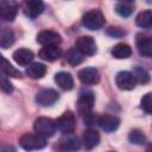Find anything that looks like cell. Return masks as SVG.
Here are the masks:
<instances>
[{
	"label": "cell",
	"instance_id": "cell-1",
	"mask_svg": "<svg viewBox=\"0 0 152 152\" xmlns=\"http://www.w3.org/2000/svg\"><path fill=\"white\" fill-rule=\"evenodd\" d=\"M46 139L37 133H25L19 139V145L25 151H38L46 146Z\"/></svg>",
	"mask_w": 152,
	"mask_h": 152
},
{
	"label": "cell",
	"instance_id": "cell-2",
	"mask_svg": "<svg viewBox=\"0 0 152 152\" xmlns=\"http://www.w3.org/2000/svg\"><path fill=\"white\" fill-rule=\"evenodd\" d=\"M104 21H106L104 15L99 10H90V11L86 12L84 15L82 17L83 26H86V28L91 30V31H96V30L101 28L104 25Z\"/></svg>",
	"mask_w": 152,
	"mask_h": 152
},
{
	"label": "cell",
	"instance_id": "cell-3",
	"mask_svg": "<svg viewBox=\"0 0 152 152\" xmlns=\"http://www.w3.org/2000/svg\"><path fill=\"white\" fill-rule=\"evenodd\" d=\"M33 128L37 134H39L40 137H43L45 139L49 137H52L57 131L55 120L46 118V116H40V118L36 119V121L33 124Z\"/></svg>",
	"mask_w": 152,
	"mask_h": 152
},
{
	"label": "cell",
	"instance_id": "cell-4",
	"mask_svg": "<svg viewBox=\"0 0 152 152\" xmlns=\"http://www.w3.org/2000/svg\"><path fill=\"white\" fill-rule=\"evenodd\" d=\"M55 122H56V128L59 132H62L64 135L72 134L76 128V119L71 110L64 112Z\"/></svg>",
	"mask_w": 152,
	"mask_h": 152
},
{
	"label": "cell",
	"instance_id": "cell-5",
	"mask_svg": "<svg viewBox=\"0 0 152 152\" xmlns=\"http://www.w3.org/2000/svg\"><path fill=\"white\" fill-rule=\"evenodd\" d=\"M76 49L83 56H93L96 53V43L90 36H82L76 40Z\"/></svg>",
	"mask_w": 152,
	"mask_h": 152
},
{
	"label": "cell",
	"instance_id": "cell-6",
	"mask_svg": "<svg viewBox=\"0 0 152 152\" xmlns=\"http://www.w3.org/2000/svg\"><path fill=\"white\" fill-rule=\"evenodd\" d=\"M58 99H59V94L55 89H51V88L42 89L36 95V102L43 107L53 104Z\"/></svg>",
	"mask_w": 152,
	"mask_h": 152
},
{
	"label": "cell",
	"instance_id": "cell-7",
	"mask_svg": "<svg viewBox=\"0 0 152 152\" xmlns=\"http://www.w3.org/2000/svg\"><path fill=\"white\" fill-rule=\"evenodd\" d=\"M94 103H95V96L91 91L81 93L77 100V112L82 115H87L93 109Z\"/></svg>",
	"mask_w": 152,
	"mask_h": 152
},
{
	"label": "cell",
	"instance_id": "cell-8",
	"mask_svg": "<svg viewBox=\"0 0 152 152\" xmlns=\"http://www.w3.org/2000/svg\"><path fill=\"white\" fill-rule=\"evenodd\" d=\"M115 83L121 90H132L134 89L137 81L131 71H120L115 76Z\"/></svg>",
	"mask_w": 152,
	"mask_h": 152
},
{
	"label": "cell",
	"instance_id": "cell-9",
	"mask_svg": "<svg viewBox=\"0 0 152 152\" xmlns=\"http://www.w3.org/2000/svg\"><path fill=\"white\" fill-rule=\"evenodd\" d=\"M78 76V80L83 83V84H96L99 83L100 81V72L94 66H87V68H83L78 71L77 74Z\"/></svg>",
	"mask_w": 152,
	"mask_h": 152
},
{
	"label": "cell",
	"instance_id": "cell-10",
	"mask_svg": "<svg viewBox=\"0 0 152 152\" xmlns=\"http://www.w3.org/2000/svg\"><path fill=\"white\" fill-rule=\"evenodd\" d=\"M61 40H62L61 34L57 33L56 31H51V30H45L37 34V42L44 46L58 45L61 43Z\"/></svg>",
	"mask_w": 152,
	"mask_h": 152
},
{
	"label": "cell",
	"instance_id": "cell-11",
	"mask_svg": "<svg viewBox=\"0 0 152 152\" xmlns=\"http://www.w3.org/2000/svg\"><path fill=\"white\" fill-rule=\"evenodd\" d=\"M18 13V6L13 1H4L0 4V20L13 21Z\"/></svg>",
	"mask_w": 152,
	"mask_h": 152
},
{
	"label": "cell",
	"instance_id": "cell-12",
	"mask_svg": "<svg viewBox=\"0 0 152 152\" xmlns=\"http://www.w3.org/2000/svg\"><path fill=\"white\" fill-rule=\"evenodd\" d=\"M24 13L26 17L34 19L38 15H40L44 11V4L40 0H28L24 2Z\"/></svg>",
	"mask_w": 152,
	"mask_h": 152
},
{
	"label": "cell",
	"instance_id": "cell-13",
	"mask_svg": "<svg viewBox=\"0 0 152 152\" xmlns=\"http://www.w3.org/2000/svg\"><path fill=\"white\" fill-rule=\"evenodd\" d=\"M137 48L140 55L145 57H151L152 56V40L148 36L139 33L137 36Z\"/></svg>",
	"mask_w": 152,
	"mask_h": 152
},
{
	"label": "cell",
	"instance_id": "cell-14",
	"mask_svg": "<svg viewBox=\"0 0 152 152\" xmlns=\"http://www.w3.org/2000/svg\"><path fill=\"white\" fill-rule=\"evenodd\" d=\"M97 124L101 126V128L104 132H114L115 129H118V127L120 125V120L114 115L104 114L102 116H99Z\"/></svg>",
	"mask_w": 152,
	"mask_h": 152
},
{
	"label": "cell",
	"instance_id": "cell-15",
	"mask_svg": "<svg viewBox=\"0 0 152 152\" xmlns=\"http://www.w3.org/2000/svg\"><path fill=\"white\" fill-rule=\"evenodd\" d=\"M62 56V49L58 45L44 46L39 51V57L48 62H53Z\"/></svg>",
	"mask_w": 152,
	"mask_h": 152
},
{
	"label": "cell",
	"instance_id": "cell-16",
	"mask_svg": "<svg viewBox=\"0 0 152 152\" xmlns=\"http://www.w3.org/2000/svg\"><path fill=\"white\" fill-rule=\"evenodd\" d=\"M13 59L21 66L30 65L33 61V52L28 49H18L13 52Z\"/></svg>",
	"mask_w": 152,
	"mask_h": 152
},
{
	"label": "cell",
	"instance_id": "cell-17",
	"mask_svg": "<svg viewBox=\"0 0 152 152\" xmlns=\"http://www.w3.org/2000/svg\"><path fill=\"white\" fill-rule=\"evenodd\" d=\"M55 82L63 90H71L74 88V78L66 71H59L55 75Z\"/></svg>",
	"mask_w": 152,
	"mask_h": 152
},
{
	"label": "cell",
	"instance_id": "cell-18",
	"mask_svg": "<svg viewBox=\"0 0 152 152\" xmlns=\"http://www.w3.org/2000/svg\"><path fill=\"white\" fill-rule=\"evenodd\" d=\"M100 142V134L93 129V128H89V129H86L84 133H83V145L87 150H91L94 147H96Z\"/></svg>",
	"mask_w": 152,
	"mask_h": 152
},
{
	"label": "cell",
	"instance_id": "cell-19",
	"mask_svg": "<svg viewBox=\"0 0 152 152\" xmlns=\"http://www.w3.org/2000/svg\"><path fill=\"white\" fill-rule=\"evenodd\" d=\"M46 74V66L43 63H31L27 68H26V75L30 78L33 80H38L42 78L44 75Z\"/></svg>",
	"mask_w": 152,
	"mask_h": 152
},
{
	"label": "cell",
	"instance_id": "cell-20",
	"mask_svg": "<svg viewBox=\"0 0 152 152\" xmlns=\"http://www.w3.org/2000/svg\"><path fill=\"white\" fill-rule=\"evenodd\" d=\"M61 148L64 151H76L81 146V141L77 137H74L71 134H65V137L59 142Z\"/></svg>",
	"mask_w": 152,
	"mask_h": 152
},
{
	"label": "cell",
	"instance_id": "cell-21",
	"mask_svg": "<svg viewBox=\"0 0 152 152\" xmlns=\"http://www.w3.org/2000/svg\"><path fill=\"white\" fill-rule=\"evenodd\" d=\"M14 43V33L11 28L0 25V48L7 49Z\"/></svg>",
	"mask_w": 152,
	"mask_h": 152
},
{
	"label": "cell",
	"instance_id": "cell-22",
	"mask_svg": "<svg viewBox=\"0 0 152 152\" xmlns=\"http://www.w3.org/2000/svg\"><path fill=\"white\" fill-rule=\"evenodd\" d=\"M0 70L6 75V76H10V77H15V78H20L21 77V72L15 69L1 53H0Z\"/></svg>",
	"mask_w": 152,
	"mask_h": 152
},
{
	"label": "cell",
	"instance_id": "cell-23",
	"mask_svg": "<svg viewBox=\"0 0 152 152\" xmlns=\"http://www.w3.org/2000/svg\"><path fill=\"white\" fill-rule=\"evenodd\" d=\"M112 55L116 59H125V58H128L132 55V49L128 44L119 43L112 49Z\"/></svg>",
	"mask_w": 152,
	"mask_h": 152
},
{
	"label": "cell",
	"instance_id": "cell-24",
	"mask_svg": "<svg viewBox=\"0 0 152 152\" xmlns=\"http://www.w3.org/2000/svg\"><path fill=\"white\" fill-rule=\"evenodd\" d=\"M134 11V2L133 1H120L115 5V12L124 18L129 17Z\"/></svg>",
	"mask_w": 152,
	"mask_h": 152
},
{
	"label": "cell",
	"instance_id": "cell-25",
	"mask_svg": "<svg viewBox=\"0 0 152 152\" xmlns=\"http://www.w3.org/2000/svg\"><path fill=\"white\" fill-rule=\"evenodd\" d=\"M135 24L141 28H151L152 26V13L150 10L142 11L137 15Z\"/></svg>",
	"mask_w": 152,
	"mask_h": 152
},
{
	"label": "cell",
	"instance_id": "cell-26",
	"mask_svg": "<svg viewBox=\"0 0 152 152\" xmlns=\"http://www.w3.org/2000/svg\"><path fill=\"white\" fill-rule=\"evenodd\" d=\"M83 55L75 48V49H70L66 53H65V61L71 64V65H77L83 61Z\"/></svg>",
	"mask_w": 152,
	"mask_h": 152
},
{
	"label": "cell",
	"instance_id": "cell-27",
	"mask_svg": "<svg viewBox=\"0 0 152 152\" xmlns=\"http://www.w3.org/2000/svg\"><path fill=\"white\" fill-rule=\"evenodd\" d=\"M132 74L135 77V81L139 82V83H142L144 84V83H147L150 81V74L145 69H142L140 66H135Z\"/></svg>",
	"mask_w": 152,
	"mask_h": 152
},
{
	"label": "cell",
	"instance_id": "cell-28",
	"mask_svg": "<svg viewBox=\"0 0 152 152\" xmlns=\"http://www.w3.org/2000/svg\"><path fill=\"white\" fill-rule=\"evenodd\" d=\"M128 140L132 142V144H135V145H142L146 140L145 138V134L142 133V131L140 129H133L129 132L128 134Z\"/></svg>",
	"mask_w": 152,
	"mask_h": 152
},
{
	"label": "cell",
	"instance_id": "cell-29",
	"mask_svg": "<svg viewBox=\"0 0 152 152\" xmlns=\"http://www.w3.org/2000/svg\"><path fill=\"white\" fill-rule=\"evenodd\" d=\"M0 89H2L5 93H12L13 91V86L7 78V76L0 70Z\"/></svg>",
	"mask_w": 152,
	"mask_h": 152
},
{
	"label": "cell",
	"instance_id": "cell-30",
	"mask_svg": "<svg viewBox=\"0 0 152 152\" xmlns=\"http://www.w3.org/2000/svg\"><path fill=\"white\" fill-rule=\"evenodd\" d=\"M151 95H152L151 93L145 94V96L141 99V102H140L141 108L145 110L146 114H151V108H152V99H151L152 96Z\"/></svg>",
	"mask_w": 152,
	"mask_h": 152
},
{
	"label": "cell",
	"instance_id": "cell-31",
	"mask_svg": "<svg viewBox=\"0 0 152 152\" xmlns=\"http://www.w3.org/2000/svg\"><path fill=\"white\" fill-rule=\"evenodd\" d=\"M106 33L113 38H120V37H124L125 36V31L120 27H115V26H109L107 30H106Z\"/></svg>",
	"mask_w": 152,
	"mask_h": 152
},
{
	"label": "cell",
	"instance_id": "cell-32",
	"mask_svg": "<svg viewBox=\"0 0 152 152\" xmlns=\"http://www.w3.org/2000/svg\"><path fill=\"white\" fill-rule=\"evenodd\" d=\"M0 152H15V148L12 145L4 144V145H0Z\"/></svg>",
	"mask_w": 152,
	"mask_h": 152
},
{
	"label": "cell",
	"instance_id": "cell-33",
	"mask_svg": "<svg viewBox=\"0 0 152 152\" xmlns=\"http://www.w3.org/2000/svg\"><path fill=\"white\" fill-rule=\"evenodd\" d=\"M146 152H151V145H148V146H147V150H146Z\"/></svg>",
	"mask_w": 152,
	"mask_h": 152
}]
</instances>
